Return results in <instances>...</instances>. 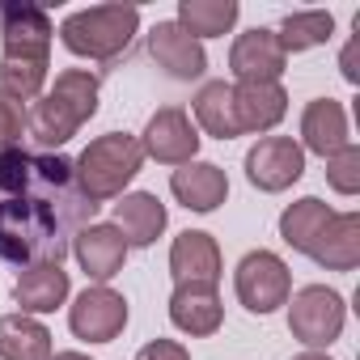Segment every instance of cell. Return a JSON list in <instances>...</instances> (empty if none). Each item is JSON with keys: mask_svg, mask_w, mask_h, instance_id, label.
<instances>
[{"mask_svg": "<svg viewBox=\"0 0 360 360\" xmlns=\"http://www.w3.org/2000/svg\"><path fill=\"white\" fill-rule=\"evenodd\" d=\"M72 165H77L81 191L94 204H102V200H119L127 191V183L144 169V148L127 131H106V136L89 140V148Z\"/></svg>", "mask_w": 360, "mask_h": 360, "instance_id": "obj_3", "label": "cell"}, {"mask_svg": "<svg viewBox=\"0 0 360 360\" xmlns=\"http://www.w3.org/2000/svg\"><path fill=\"white\" fill-rule=\"evenodd\" d=\"M233 115H238V131H271L284 115H288V94L280 81H246L233 85Z\"/></svg>", "mask_w": 360, "mask_h": 360, "instance_id": "obj_16", "label": "cell"}, {"mask_svg": "<svg viewBox=\"0 0 360 360\" xmlns=\"http://www.w3.org/2000/svg\"><path fill=\"white\" fill-rule=\"evenodd\" d=\"M284 64H288V56H284L276 30H263V26L238 34L233 47H229V72L238 77V85H246V81H280Z\"/></svg>", "mask_w": 360, "mask_h": 360, "instance_id": "obj_11", "label": "cell"}, {"mask_svg": "<svg viewBox=\"0 0 360 360\" xmlns=\"http://www.w3.org/2000/svg\"><path fill=\"white\" fill-rule=\"evenodd\" d=\"M68 326H72V335L85 339V343H110V339H119L123 326H127V301H123L115 288L94 284V288H85V292L68 305Z\"/></svg>", "mask_w": 360, "mask_h": 360, "instance_id": "obj_9", "label": "cell"}, {"mask_svg": "<svg viewBox=\"0 0 360 360\" xmlns=\"http://www.w3.org/2000/svg\"><path fill=\"white\" fill-rule=\"evenodd\" d=\"M169 191L187 212H217L229 200V178L217 161H187L169 174Z\"/></svg>", "mask_w": 360, "mask_h": 360, "instance_id": "obj_13", "label": "cell"}, {"mask_svg": "<svg viewBox=\"0 0 360 360\" xmlns=\"http://www.w3.org/2000/svg\"><path fill=\"white\" fill-rule=\"evenodd\" d=\"M22 127H26V110H22V102H13L9 94H0V148H18Z\"/></svg>", "mask_w": 360, "mask_h": 360, "instance_id": "obj_29", "label": "cell"}, {"mask_svg": "<svg viewBox=\"0 0 360 360\" xmlns=\"http://www.w3.org/2000/svg\"><path fill=\"white\" fill-rule=\"evenodd\" d=\"M301 174H305V153L292 136H263L246 153V178L267 195L288 191L292 183H301Z\"/></svg>", "mask_w": 360, "mask_h": 360, "instance_id": "obj_8", "label": "cell"}, {"mask_svg": "<svg viewBox=\"0 0 360 360\" xmlns=\"http://www.w3.org/2000/svg\"><path fill=\"white\" fill-rule=\"evenodd\" d=\"M309 259L326 271H352L360 263V212H335L322 238L314 242Z\"/></svg>", "mask_w": 360, "mask_h": 360, "instance_id": "obj_21", "label": "cell"}, {"mask_svg": "<svg viewBox=\"0 0 360 360\" xmlns=\"http://www.w3.org/2000/svg\"><path fill=\"white\" fill-rule=\"evenodd\" d=\"M136 140H140L144 157H153L161 165H187L200 153V131L183 106H161L144 123V136H136Z\"/></svg>", "mask_w": 360, "mask_h": 360, "instance_id": "obj_7", "label": "cell"}, {"mask_svg": "<svg viewBox=\"0 0 360 360\" xmlns=\"http://www.w3.org/2000/svg\"><path fill=\"white\" fill-rule=\"evenodd\" d=\"M51 360H89V356H85V352H56Z\"/></svg>", "mask_w": 360, "mask_h": 360, "instance_id": "obj_32", "label": "cell"}, {"mask_svg": "<svg viewBox=\"0 0 360 360\" xmlns=\"http://www.w3.org/2000/svg\"><path fill=\"white\" fill-rule=\"evenodd\" d=\"M165 204L153 195V191H131V195H119L115 204V229L123 233L127 250L131 246H153L161 233H165Z\"/></svg>", "mask_w": 360, "mask_h": 360, "instance_id": "obj_18", "label": "cell"}, {"mask_svg": "<svg viewBox=\"0 0 360 360\" xmlns=\"http://www.w3.org/2000/svg\"><path fill=\"white\" fill-rule=\"evenodd\" d=\"M51 94H56L60 102H68V110H72L81 123H89V119L98 115V77H94L89 68H64V72L56 77Z\"/></svg>", "mask_w": 360, "mask_h": 360, "instance_id": "obj_27", "label": "cell"}, {"mask_svg": "<svg viewBox=\"0 0 360 360\" xmlns=\"http://www.w3.org/2000/svg\"><path fill=\"white\" fill-rule=\"evenodd\" d=\"M191 106H195V123H200L208 136H217V140L242 136V131H238V115H233V85L208 81V85H200V94H195Z\"/></svg>", "mask_w": 360, "mask_h": 360, "instance_id": "obj_24", "label": "cell"}, {"mask_svg": "<svg viewBox=\"0 0 360 360\" xmlns=\"http://www.w3.org/2000/svg\"><path fill=\"white\" fill-rule=\"evenodd\" d=\"M335 34V18L326 9H309V13H288L276 30L284 56L288 51H309V47H322L326 39Z\"/></svg>", "mask_w": 360, "mask_h": 360, "instance_id": "obj_26", "label": "cell"}, {"mask_svg": "<svg viewBox=\"0 0 360 360\" xmlns=\"http://www.w3.org/2000/svg\"><path fill=\"white\" fill-rule=\"evenodd\" d=\"M343 77H347L352 85L360 81V68H356V39H352L347 47H343Z\"/></svg>", "mask_w": 360, "mask_h": 360, "instance_id": "obj_31", "label": "cell"}, {"mask_svg": "<svg viewBox=\"0 0 360 360\" xmlns=\"http://www.w3.org/2000/svg\"><path fill=\"white\" fill-rule=\"evenodd\" d=\"M292 360H330L326 352H301V356H292Z\"/></svg>", "mask_w": 360, "mask_h": 360, "instance_id": "obj_33", "label": "cell"}, {"mask_svg": "<svg viewBox=\"0 0 360 360\" xmlns=\"http://www.w3.org/2000/svg\"><path fill=\"white\" fill-rule=\"evenodd\" d=\"M233 292L250 314H276L292 297V271L276 250H250L233 271Z\"/></svg>", "mask_w": 360, "mask_h": 360, "instance_id": "obj_6", "label": "cell"}, {"mask_svg": "<svg viewBox=\"0 0 360 360\" xmlns=\"http://www.w3.org/2000/svg\"><path fill=\"white\" fill-rule=\"evenodd\" d=\"M68 271L64 263H39V267H26L13 284V301L22 305L18 314H51L68 301Z\"/></svg>", "mask_w": 360, "mask_h": 360, "instance_id": "obj_19", "label": "cell"}, {"mask_svg": "<svg viewBox=\"0 0 360 360\" xmlns=\"http://www.w3.org/2000/svg\"><path fill=\"white\" fill-rule=\"evenodd\" d=\"M26 131L30 140L39 144V153H60L77 131H81V119L68 110V102H60L51 89L43 98H34V106L26 110Z\"/></svg>", "mask_w": 360, "mask_h": 360, "instance_id": "obj_20", "label": "cell"}, {"mask_svg": "<svg viewBox=\"0 0 360 360\" xmlns=\"http://www.w3.org/2000/svg\"><path fill=\"white\" fill-rule=\"evenodd\" d=\"M98 204L60 153L0 148V259L18 267L64 263L72 238L94 225Z\"/></svg>", "mask_w": 360, "mask_h": 360, "instance_id": "obj_1", "label": "cell"}, {"mask_svg": "<svg viewBox=\"0 0 360 360\" xmlns=\"http://www.w3.org/2000/svg\"><path fill=\"white\" fill-rule=\"evenodd\" d=\"M140 30V9L131 5H94L77 9L60 22V43L81 60H115Z\"/></svg>", "mask_w": 360, "mask_h": 360, "instance_id": "obj_4", "label": "cell"}, {"mask_svg": "<svg viewBox=\"0 0 360 360\" xmlns=\"http://www.w3.org/2000/svg\"><path fill=\"white\" fill-rule=\"evenodd\" d=\"M72 255H77V263H81V271L89 276V280H98V284H106V280H115L119 271H123V263H127V242H123V233L115 229V225H85L77 238H72Z\"/></svg>", "mask_w": 360, "mask_h": 360, "instance_id": "obj_14", "label": "cell"}, {"mask_svg": "<svg viewBox=\"0 0 360 360\" xmlns=\"http://www.w3.org/2000/svg\"><path fill=\"white\" fill-rule=\"evenodd\" d=\"M0 356L5 360H51V330L30 314L0 318Z\"/></svg>", "mask_w": 360, "mask_h": 360, "instance_id": "obj_23", "label": "cell"}, {"mask_svg": "<svg viewBox=\"0 0 360 360\" xmlns=\"http://www.w3.org/2000/svg\"><path fill=\"white\" fill-rule=\"evenodd\" d=\"M326 183L339 195H356L360 191V148L356 144H343L339 153L326 157Z\"/></svg>", "mask_w": 360, "mask_h": 360, "instance_id": "obj_28", "label": "cell"}, {"mask_svg": "<svg viewBox=\"0 0 360 360\" xmlns=\"http://www.w3.org/2000/svg\"><path fill=\"white\" fill-rule=\"evenodd\" d=\"M330 217H335L330 204H322L318 195H305V200L288 204L280 212V238H284V246H292L297 255H309L314 242L322 238V229L330 225Z\"/></svg>", "mask_w": 360, "mask_h": 360, "instance_id": "obj_22", "label": "cell"}, {"mask_svg": "<svg viewBox=\"0 0 360 360\" xmlns=\"http://www.w3.org/2000/svg\"><path fill=\"white\" fill-rule=\"evenodd\" d=\"M169 276H174L178 284H208V288H217L221 276H225L217 238L204 233V229L178 233L174 246H169Z\"/></svg>", "mask_w": 360, "mask_h": 360, "instance_id": "obj_10", "label": "cell"}, {"mask_svg": "<svg viewBox=\"0 0 360 360\" xmlns=\"http://www.w3.org/2000/svg\"><path fill=\"white\" fill-rule=\"evenodd\" d=\"M148 56H153L157 68H165L174 81H195V77H204V68H208L204 43L191 39L178 22H157V26L148 30Z\"/></svg>", "mask_w": 360, "mask_h": 360, "instance_id": "obj_12", "label": "cell"}, {"mask_svg": "<svg viewBox=\"0 0 360 360\" xmlns=\"http://www.w3.org/2000/svg\"><path fill=\"white\" fill-rule=\"evenodd\" d=\"M343 144H352V136H347V110L335 98H314L301 110V153H318L326 161Z\"/></svg>", "mask_w": 360, "mask_h": 360, "instance_id": "obj_17", "label": "cell"}, {"mask_svg": "<svg viewBox=\"0 0 360 360\" xmlns=\"http://www.w3.org/2000/svg\"><path fill=\"white\" fill-rule=\"evenodd\" d=\"M238 22V0H178V26L191 39L229 34Z\"/></svg>", "mask_w": 360, "mask_h": 360, "instance_id": "obj_25", "label": "cell"}, {"mask_svg": "<svg viewBox=\"0 0 360 360\" xmlns=\"http://www.w3.org/2000/svg\"><path fill=\"white\" fill-rule=\"evenodd\" d=\"M51 18L39 5H5L0 9V94L13 102L43 98L51 68Z\"/></svg>", "mask_w": 360, "mask_h": 360, "instance_id": "obj_2", "label": "cell"}, {"mask_svg": "<svg viewBox=\"0 0 360 360\" xmlns=\"http://www.w3.org/2000/svg\"><path fill=\"white\" fill-rule=\"evenodd\" d=\"M136 360H191V352L178 343V339H153L136 352Z\"/></svg>", "mask_w": 360, "mask_h": 360, "instance_id": "obj_30", "label": "cell"}, {"mask_svg": "<svg viewBox=\"0 0 360 360\" xmlns=\"http://www.w3.org/2000/svg\"><path fill=\"white\" fill-rule=\"evenodd\" d=\"M343 322H347V305L335 288L326 284H305L288 297V330L292 339H301L309 352L318 347H330L339 335H343Z\"/></svg>", "mask_w": 360, "mask_h": 360, "instance_id": "obj_5", "label": "cell"}, {"mask_svg": "<svg viewBox=\"0 0 360 360\" xmlns=\"http://www.w3.org/2000/svg\"><path fill=\"white\" fill-rule=\"evenodd\" d=\"M169 322L183 335H191V339H204V335L221 330L225 305H221L217 288H208V284H174V292H169Z\"/></svg>", "mask_w": 360, "mask_h": 360, "instance_id": "obj_15", "label": "cell"}]
</instances>
